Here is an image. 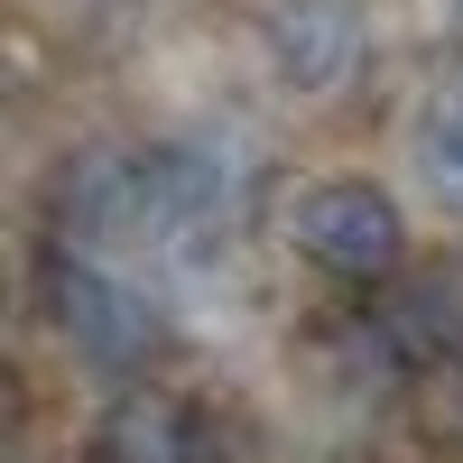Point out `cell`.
<instances>
[{
  "label": "cell",
  "mask_w": 463,
  "mask_h": 463,
  "mask_svg": "<svg viewBox=\"0 0 463 463\" xmlns=\"http://www.w3.org/2000/svg\"><path fill=\"white\" fill-rule=\"evenodd\" d=\"M454 427H463V390H454Z\"/></svg>",
  "instance_id": "7"
},
{
  "label": "cell",
  "mask_w": 463,
  "mask_h": 463,
  "mask_svg": "<svg viewBox=\"0 0 463 463\" xmlns=\"http://www.w3.org/2000/svg\"><path fill=\"white\" fill-rule=\"evenodd\" d=\"M371 316L408 371H463V250H445L427 269H399Z\"/></svg>",
  "instance_id": "5"
},
{
  "label": "cell",
  "mask_w": 463,
  "mask_h": 463,
  "mask_svg": "<svg viewBox=\"0 0 463 463\" xmlns=\"http://www.w3.org/2000/svg\"><path fill=\"white\" fill-rule=\"evenodd\" d=\"M37 316L84 371H148L167 353V316L84 241H47L37 260Z\"/></svg>",
  "instance_id": "1"
},
{
  "label": "cell",
  "mask_w": 463,
  "mask_h": 463,
  "mask_svg": "<svg viewBox=\"0 0 463 463\" xmlns=\"http://www.w3.org/2000/svg\"><path fill=\"white\" fill-rule=\"evenodd\" d=\"M371 47L362 0H260V65L288 93H334L353 84V65Z\"/></svg>",
  "instance_id": "4"
},
{
  "label": "cell",
  "mask_w": 463,
  "mask_h": 463,
  "mask_svg": "<svg viewBox=\"0 0 463 463\" xmlns=\"http://www.w3.org/2000/svg\"><path fill=\"white\" fill-rule=\"evenodd\" d=\"M417 176H427V195L445 213H463V74L417 111Z\"/></svg>",
  "instance_id": "6"
},
{
  "label": "cell",
  "mask_w": 463,
  "mask_h": 463,
  "mask_svg": "<svg viewBox=\"0 0 463 463\" xmlns=\"http://www.w3.org/2000/svg\"><path fill=\"white\" fill-rule=\"evenodd\" d=\"M279 232L306 269H325L343 288H390L408 269V213L371 176H306L279 213Z\"/></svg>",
  "instance_id": "2"
},
{
  "label": "cell",
  "mask_w": 463,
  "mask_h": 463,
  "mask_svg": "<svg viewBox=\"0 0 463 463\" xmlns=\"http://www.w3.org/2000/svg\"><path fill=\"white\" fill-rule=\"evenodd\" d=\"M84 463H232L213 408H195L185 390H158V380H130L111 390L93 436H84Z\"/></svg>",
  "instance_id": "3"
}]
</instances>
